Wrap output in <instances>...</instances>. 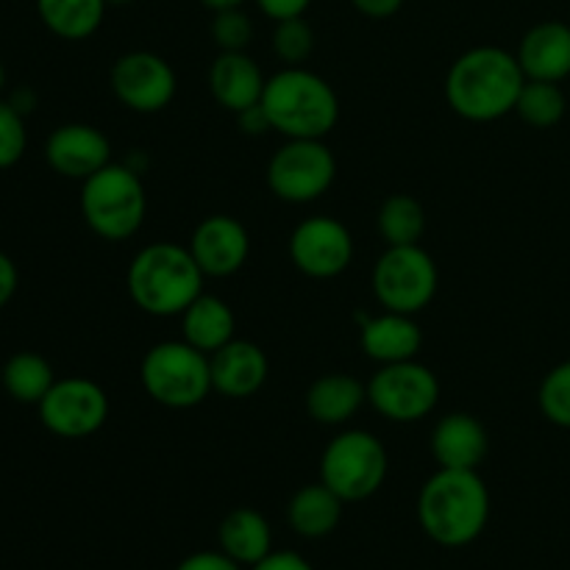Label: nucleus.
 I'll return each instance as SVG.
<instances>
[{
	"mask_svg": "<svg viewBox=\"0 0 570 570\" xmlns=\"http://www.w3.org/2000/svg\"><path fill=\"white\" fill-rule=\"evenodd\" d=\"M371 284L382 309L417 315L438 295L440 273L421 245H390L373 267Z\"/></svg>",
	"mask_w": 570,
	"mask_h": 570,
	"instance_id": "8",
	"label": "nucleus"
},
{
	"mask_svg": "<svg viewBox=\"0 0 570 570\" xmlns=\"http://www.w3.org/2000/svg\"><path fill=\"white\" fill-rule=\"evenodd\" d=\"M362 351L376 365H395V362L415 360L423 345V332L415 323V315L384 309L362 321L360 328Z\"/></svg>",
	"mask_w": 570,
	"mask_h": 570,
	"instance_id": "20",
	"label": "nucleus"
},
{
	"mask_svg": "<svg viewBox=\"0 0 570 570\" xmlns=\"http://www.w3.org/2000/svg\"><path fill=\"white\" fill-rule=\"evenodd\" d=\"M527 76L515 53L499 45H479L456 56L445 76V100L471 122H493L515 111Z\"/></svg>",
	"mask_w": 570,
	"mask_h": 570,
	"instance_id": "1",
	"label": "nucleus"
},
{
	"mask_svg": "<svg viewBox=\"0 0 570 570\" xmlns=\"http://www.w3.org/2000/svg\"><path fill=\"white\" fill-rule=\"evenodd\" d=\"M343 507L345 501L323 482L304 484L287 504L289 529L304 540L328 538L343 521Z\"/></svg>",
	"mask_w": 570,
	"mask_h": 570,
	"instance_id": "24",
	"label": "nucleus"
},
{
	"mask_svg": "<svg viewBox=\"0 0 570 570\" xmlns=\"http://www.w3.org/2000/svg\"><path fill=\"white\" fill-rule=\"evenodd\" d=\"M538 404L546 421L560 429H570V360L546 373L540 382Z\"/></svg>",
	"mask_w": 570,
	"mask_h": 570,
	"instance_id": "29",
	"label": "nucleus"
},
{
	"mask_svg": "<svg viewBox=\"0 0 570 570\" xmlns=\"http://www.w3.org/2000/svg\"><path fill=\"white\" fill-rule=\"evenodd\" d=\"M237 122H239V131L248 134V137H262V134L273 131L271 128V120H267L265 109L259 106H250V109L239 111L237 115Z\"/></svg>",
	"mask_w": 570,
	"mask_h": 570,
	"instance_id": "38",
	"label": "nucleus"
},
{
	"mask_svg": "<svg viewBox=\"0 0 570 570\" xmlns=\"http://www.w3.org/2000/svg\"><path fill=\"white\" fill-rule=\"evenodd\" d=\"M109 3L106 0H37V14L53 37L83 42L100 26Z\"/></svg>",
	"mask_w": 570,
	"mask_h": 570,
	"instance_id": "25",
	"label": "nucleus"
},
{
	"mask_svg": "<svg viewBox=\"0 0 570 570\" xmlns=\"http://www.w3.org/2000/svg\"><path fill=\"white\" fill-rule=\"evenodd\" d=\"M209 37L223 53H234V50H245L254 42V20L245 14L243 9H223L212 11Z\"/></svg>",
	"mask_w": 570,
	"mask_h": 570,
	"instance_id": "31",
	"label": "nucleus"
},
{
	"mask_svg": "<svg viewBox=\"0 0 570 570\" xmlns=\"http://www.w3.org/2000/svg\"><path fill=\"white\" fill-rule=\"evenodd\" d=\"M490 451V434L479 417L468 412H451L438 421L432 432V456L438 468L479 471Z\"/></svg>",
	"mask_w": 570,
	"mask_h": 570,
	"instance_id": "18",
	"label": "nucleus"
},
{
	"mask_svg": "<svg viewBox=\"0 0 570 570\" xmlns=\"http://www.w3.org/2000/svg\"><path fill=\"white\" fill-rule=\"evenodd\" d=\"M212 365V387L215 393L226 395L232 401L250 399L259 393L271 373L265 351L250 340H237L223 345L220 351L209 356Z\"/></svg>",
	"mask_w": 570,
	"mask_h": 570,
	"instance_id": "16",
	"label": "nucleus"
},
{
	"mask_svg": "<svg viewBox=\"0 0 570 570\" xmlns=\"http://www.w3.org/2000/svg\"><path fill=\"white\" fill-rule=\"evenodd\" d=\"M176 570H245V568L217 549V551H195V554L184 557V560L176 566Z\"/></svg>",
	"mask_w": 570,
	"mask_h": 570,
	"instance_id": "33",
	"label": "nucleus"
},
{
	"mask_svg": "<svg viewBox=\"0 0 570 570\" xmlns=\"http://www.w3.org/2000/svg\"><path fill=\"white\" fill-rule=\"evenodd\" d=\"M3 87H6V67L3 61H0V92H3Z\"/></svg>",
	"mask_w": 570,
	"mask_h": 570,
	"instance_id": "41",
	"label": "nucleus"
},
{
	"mask_svg": "<svg viewBox=\"0 0 570 570\" xmlns=\"http://www.w3.org/2000/svg\"><path fill=\"white\" fill-rule=\"evenodd\" d=\"M217 546L243 568H254L273 551V529L254 507H237L217 527Z\"/></svg>",
	"mask_w": 570,
	"mask_h": 570,
	"instance_id": "22",
	"label": "nucleus"
},
{
	"mask_svg": "<svg viewBox=\"0 0 570 570\" xmlns=\"http://www.w3.org/2000/svg\"><path fill=\"white\" fill-rule=\"evenodd\" d=\"M440 379L417 360L379 365L367 382V404L390 423H417L438 410Z\"/></svg>",
	"mask_w": 570,
	"mask_h": 570,
	"instance_id": "10",
	"label": "nucleus"
},
{
	"mask_svg": "<svg viewBox=\"0 0 570 570\" xmlns=\"http://www.w3.org/2000/svg\"><path fill=\"white\" fill-rule=\"evenodd\" d=\"M178 317H181L184 340L209 356L232 343L234 332H237L234 309L212 293H200Z\"/></svg>",
	"mask_w": 570,
	"mask_h": 570,
	"instance_id": "23",
	"label": "nucleus"
},
{
	"mask_svg": "<svg viewBox=\"0 0 570 570\" xmlns=\"http://www.w3.org/2000/svg\"><path fill=\"white\" fill-rule=\"evenodd\" d=\"M187 248L206 278H228L248 262L250 234L237 217L209 215L193 228Z\"/></svg>",
	"mask_w": 570,
	"mask_h": 570,
	"instance_id": "14",
	"label": "nucleus"
},
{
	"mask_svg": "<svg viewBox=\"0 0 570 570\" xmlns=\"http://www.w3.org/2000/svg\"><path fill=\"white\" fill-rule=\"evenodd\" d=\"M26 117L11 100H0V170H9L26 156Z\"/></svg>",
	"mask_w": 570,
	"mask_h": 570,
	"instance_id": "32",
	"label": "nucleus"
},
{
	"mask_svg": "<svg viewBox=\"0 0 570 570\" xmlns=\"http://www.w3.org/2000/svg\"><path fill=\"white\" fill-rule=\"evenodd\" d=\"M417 523L443 549H465L490 523V490L479 471L438 468L417 493Z\"/></svg>",
	"mask_w": 570,
	"mask_h": 570,
	"instance_id": "2",
	"label": "nucleus"
},
{
	"mask_svg": "<svg viewBox=\"0 0 570 570\" xmlns=\"http://www.w3.org/2000/svg\"><path fill=\"white\" fill-rule=\"evenodd\" d=\"M45 159L61 178L87 181L111 161V142L89 122H65L45 142Z\"/></svg>",
	"mask_w": 570,
	"mask_h": 570,
	"instance_id": "15",
	"label": "nucleus"
},
{
	"mask_svg": "<svg viewBox=\"0 0 570 570\" xmlns=\"http://www.w3.org/2000/svg\"><path fill=\"white\" fill-rule=\"evenodd\" d=\"M289 259L309 278H337L354 262V237L337 217H306L293 228Z\"/></svg>",
	"mask_w": 570,
	"mask_h": 570,
	"instance_id": "13",
	"label": "nucleus"
},
{
	"mask_svg": "<svg viewBox=\"0 0 570 570\" xmlns=\"http://www.w3.org/2000/svg\"><path fill=\"white\" fill-rule=\"evenodd\" d=\"M109 83L115 98L137 115H156L173 104L178 76L165 56L154 50H131L111 65Z\"/></svg>",
	"mask_w": 570,
	"mask_h": 570,
	"instance_id": "12",
	"label": "nucleus"
},
{
	"mask_svg": "<svg viewBox=\"0 0 570 570\" xmlns=\"http://www.w3.org/2000/svg\"><path fill=\"white\" fill-rule=\"evenodd\" d=\"M106 3H109V9L111 6H115V9H120V6H131L134 0H106Z\"/></svg>",
	"mask_w": 570,
	"mask_h": 570,
	"instance_id": "40",
	"label": "nucleus"
},
{
	"mask_svg": "<svg viewBox=\"0 0 570 570\" xmlns=\"http://www.w3.org/2000/svg\"><path fill=\"white\" fill-rule=\"evenodd\" d=\"M566 109L568 100L560 83L529 81V78L515 104V115L532 128H554L566 117Z\"/></svg>",
	"mask_w": 570,
	"mask_h": 570,
	"instance_id": "28",
	"label": "nucleus"
},
{
	"mask_svg": "<svg viewBox=\"0 0 570 570\" xmlns=\"http://www.w3.org/2000/svg\"><path fill=\"white\" fill-rule=\"evenodd\" d=\"M139 382L150 401L167 410H193L209 399V354L193 348L187 340H165L145 351Z\"/></svg>",
	"mask_w": 570,
	"mask_h": 570,
	"instance_id": "6",
	"label": "nucleus"
},
{
	"mask_svg": "<svg viewBox=\"0 0 570 570\" xmlns=\"http://www.w3.org/2000/svg\"><path fill=\"white\" fill-rule=\"evenodd\" d=\"M267 187L284 204L323 198L337 178V159L323 139H287L267 161Z\"/></svg>",
	"mask_w": 570,
	"mask_h": 570,
	"instance_id": "9",
	"label": "nucleus"
},
{
	"mask_svg": "<svg viewBox=\"0 0 570 570\" xmlns=\"http://www.w3.org/2000/svg\"><path fill=\"white\" fill-rule=\"evenodd\" d=\"M81 217L89 232L106 243L131 239L148 215V193L134 167L109 161L81 181Z\"/></svg>",
	"mask_w": 570,
	"mask_h": 570,
	"instance_id": "5",
	"label": "nucleus"
},
{
	"mask_svg": "<svg viewBox=\"0 0 570 570\" xmlns=\"http://www.w3.org/2000/svg\"><path fill=\"white\" fill-rule=\"evenodd\" d=\"M515 56L529 81H566L570 76V26L562 20L538 22L523 33Z\"/></svg>",
	"mask_w": 570,
	"mask_h": 570,
	"instance_id": "19",
	"label": "nucleus"
},
{
	"mask_svg": "<svg viewBox=\"0 0 570 570\" xmlns=\"http://www.w3.org/2000/svg\"><path fill=\"white\" fill-rule=\"evenodd\" d=\"M37 410L50 434L61 440H87L109 421V395L92 379L67 376L56 379Z\"/></svg>",
	"mask_w": 570,
	"mask_h": 570,
	"instance_id": "11",
	"label": "nucleus"
},
{
	"mask_svg": "<svg viewBox=\"0 0 570 570\" xmlns=\"http://www.w3.org/2000/svg\"><path fill=\"white\" fill-rule=\"evenodd\" d=\"M315 50V31L304 17L282 20L273 28V53L284 61V67H301Z\"/></svg>",
	"mask_w": 570,
	"mask_h": 570,
	"instance_id": "30",
	"label": "nucleus"
},
{
	"mask_svg": "<svg viewBox=\"0 0 570 570\" xmlns=\"http://www.w3.org/2000/svg\"><path fill=\"white\" fill-rule=\"evenodd\" d=\"M376 226L387 248L390 245H421L423 232H426V209L412 195L395 193L379 206Z\"/></svg>",
	"mask_w": 570,
	"mask_h": 570,
	"instance_id": "27",
	"label": "nucleus"
},
{
	"mask_svg": "<svg viewBox=\"0 0 570 570\" xmlns=\"http://www.w3.org/2000/svg\"><path fill=\"white\" fill-rule=\"evenodd\" d=\"M248 570H315L306 557H301L298 551H271L262 562H256Z\"/></svg>",
	"mask_w": 570,
	"mask_h": 570,
	"instance_id": "35",
	"label": "nucleus"
},
{
	"mask_svg": "<svg viewBox=\"0 0 570 570\" xmlns=\"http://www.w3.org/2000/svg\"><path fill=\"white\" fill-rule=\"evenodd\" d=\"M0 384H3L6 395L17 404L39 406V401L56 384V376L45 356L33 354V351H17L6 360L3 371H0Z\"/></svg>",
	"mask_w": 570,
	"mask_h": 570,
	"instance_id": "26",
	"label": "nucleus"
},
{
	"mask_svg": "<svg viewBox=\"0 0 570 570\" xmlns=\"http://www.w3.org/2000/svg\"><path fill=\"white\" fill-rule=\"evenodd\" d=\"M265 83L267 78L262 67L245 50H234V53L217 50L209 67V92L217 106H223L232 115L259 106Z\"/></svg>",
	"mask_w": 570,
	"mask_h": 570,
	"instance_id": "17",
	"label": "nucleus"
},
{
	"mask_svg": "<svg viewBox=\"0 0 570 570\" xmlns=\"http://www.w3.org/2000/svg\"><path fill=\"white\" fill-rule=\"evenodd\" d=\"M259 6V11L265 17H271L273 22L293 20V17H304L306 9L312 6V0H254Z\"/></svg>",
	"mask_w": 570,
	"mask_h": 570,
	"instance_id": "34",
	"label": "nucleus"
},
{
	"mask_svg": "<svg viewBox=\"0 0 570 570\" xmlns=\"http://www.w3.org/2000/svg\"><path fill=\"white\" fill-rule=\"evenodd\" d=\"M262 109L284 139H326L340 120L334 87L304 65L284 67L267 78Z\"/></svg>",
	"mask_w": 570,
	"mask_h": 570,
	"instance_id": "4",
	"label": "nucleus"
},
{
	"mask_svg": "<svg viewBox=\"0 0 570 570\" xmlns=\"http://www.w3.org/2000/svg\"><path fill=\"white\" fill-rule=\"evenodd\" d=\"M390 456L382 440L365 429H345L323 449L321 482L345 504H360L382 490Z\"/></svg>",
	"mask_w": 570,
	"mask_h": 570,
	"instance_id": "7",
	"label": "nucleus"
},
{
	"mask_svg": "<svg viewBox=\"0 0 570 570\" xmlns=\"http://www.w3.org/2000/svg\"><path fill=\"white\" fill-rule=\"evenodd\" d=\"M209 11H223V9H243L248 0H200Z\"/></svg>",
	"mask_w": 570,
	"mask_h": 570,
	"instance_id": "39",
	"label": "nucleus"
},
{
	"mask_svg": "<svg viewBox=\"0 0 570 570\" xmlns=\"http://www.w3.org/2000/svg\"><path fill=\"white\" fill-rule=\"evenodd\" d=\"M204 271L187 245L150 243L131 259L126 287L134 306L150 317H178L204 289Z\"/></svg>",
	"mask_w": 570,
	"mask_h": 570,
	"instance_id": "3",
	"label": "nucleus"
},
{
	"mask_svg": "<svg viewBox=\"0 0 570 570\" xmlns=\"http://www.w3.org/2000/svg\"><path fill=\"white\" fill-rule=\"evenodd\" d=\"M17 287H20V271H17L14 259L0 250V309H6L11 304V298L17 295Z\"/></svg>",
	"mask_w": 570,
	"mask_h": 570,
	"instance_id": "36",
	"label": "nucleus"
},
{
	"mask_svg": "<svg viewBox=\"0 0 570 570\" xmlns=\"http://www.w3.org/2000/svg\"><path fill=\"white\" fill-rule=\"evenodd\" d=\"M367 404V384L348 373H323L306 390V412L321 426H345Z\"/></svg>",
	"mask_w": 570,
	"mask_h": 570,
	"instance_id": "21",
	"label": "nucleus"
},
{
	"mask_svg": "<svg viewBox=\"0 0 570 570\" xmlns=\"http://www.w3.org/2000/svg\"><path fill=\"white\" fill-rule=\"evenodd\" d=\"M351 6L371 20H387L404 9V0H351Z\"/></svg>",
	"mask_w": 570,
	"mask_h": 570,
	"instance_id": "37",
	"label": "nucleus"
}]
</instances>
